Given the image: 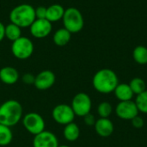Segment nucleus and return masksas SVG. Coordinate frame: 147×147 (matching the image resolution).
<instances>
[{
	"instance_id": "1",
	"label": "nucleus",
	"mask_w": 147,
	"mask_h": 147,
	"mask_svg": "<svg viewBox=\"0 0 147 147\" xmlns=\"http://www.w3.org/2000/svg\"><path fill=\"white\" fill-rule=\"evenodd\" d=\"M92 84L94 89L99 93L110 94L114 92L119 84V80L113 70L104 68L96 72L92 79Z\"/></svg>"
},
{
	"instance_id": "2",
	"label": "nucleus",
	"mask_w": 147,
	"mask_h": 147,
	"mask_svg": "<svg viewBox=\"0 0 147 147\" xmlns=\"http://www.w3.org/2000/svg\"><path fill=\"white\" fill-rule=\"evenodd\" d=\"M22 106L18 101L8 100L0 105V124L14 127L22 119Z\"/></svg>"
},
{
	"instance_id": "3",
	"label": "nucleus",
	"mask_w": 147,
	"mask_h": 147,
	"mask_svg": "<svg viewBox=\"0 0 147 147\" xmlns=\"http://www.w3.org/2000/svg\"><path fill=\"white\" fill-rule=\"evenodd\" d=\"M35 19V9L28 3H22L16 6L9 13L10 22L21 28L30 27Z\"/></svg>"
},
{
	"instance_id": "4",
	"label": "nucleus",
	"mask_w": 147,
	"mask_h": 147,
	"mask_svg": "<svg viewBox=\"0 0 147 147\" xmlns=\"http://www.w3.org/2000/svg\"><path fill=\"white\" fill-rule=\"evenodd\" d=\"M62 20L65 28L71 34L80 32L84 25L82 13L74 7H70L65 10Z\"/></svg>"
},
{
	"instance_id": "5",
	"label": "nucleus",
	"mask_w": 147,
	"mask_h": 147,
	"mask_svg": "<svg viewBox=\"0 0 147 147\" xmlns=\"http://www.w3.org/2000/svg\"><path fill=\"white\" fill-rule=\"evenodd\" d=\"M34 43L28 37L21 36L12 42L11 52L12 54L18 59H27L34 53Z\"/></svg>"
},
{
	"instance_id": "6",
	"label": "nucleus",
	"mask_w": 147,
	"mask_h": 147,
	"mask_svg": "<svg viewBox=\"0 0 147 147\" xmlns=\"http://www.w3.org/2000/svg\"><path fill=\"white\" fill-rule=\"evenodd\" d=\"M22 125L24 128L32 135H37L45 130L46 123L44 118L38 113L29 112L25 115L22 119Z\"/></svg>"
},
{
	"instance_id": "7",
	"label": "nucleus",
	"mask_w": 147,
	"mask_h": 147,
	"mask_svg": "<svg viewBox=\"0 0 147 147\" xmlns=\"http://www.w3.org/2000/svg\"><path fill=\"white\" fill-rule=\"evenodd\" d=\"M75 115L84 117L90 113L92 102L90 96L84 92H79L73 97L71 105Z\"/></svg>"
},
{
	"instance_id": "8",
	"label": "nucleus",
	"mask_w": 147,
	"mask_h": 147,
	"mask_svg": "<svg viewBox=\"0 0 147 147\" xmlns=\"http://www.w3.org/2000/svg\"><path fill=\"white\" fill-rule=\"evenodd\" d=\"M75 114L71 105L61 103L56 105L52 111V117L55 122L59 125H67L73 122L75 119Z\"/></svg>"
},
{
	"instance_id": "9",
	"label": "nucleus",
	"mask_w": 147,
	"mask_h": 147,
	"mask_svg": "<svg viewBox=\"0 0 147 147\" xmlns=\"http://www.w3.org/2000/svg\"><path fill=\"white\" fill-rule=\"evenodd\" d=\"M139 109L135 102L133 100L120 102L115 108V114L122 120H133L134 117L139 115Z\"/></svg>"
},
{
	"instance_id": "10",
	"label": "nucleus",
	"mask_w": 147,
	"mask_h": 147,
	"mask_svg": "<svg viewBox=\"0 0 147 147\" xmlns=\"http://www.w3.org/2000/svg\"><path fill=\"white\" fill-rule=\"evenodd\" d=\"M30 34L37 39H42L52 32V22L47 19H35L29 27Z\"/></svg>"
},
{
	"instance_id": "11",
	"label": "nucleus",
	"mask_w": 147,
	"mask_h": 147,
	"mask_svg": "<svg viewBox=\"0 0 147 147\" xmlns=\"http://www.w3.org/2000/svg\"><path fill=\"white\" fill-rule=\"evenodd\" d=\"M55 81V74L50 70H45L35 76L34 85L39 90H47L53 86Z\"/></svg>"
},
{
	"instance_id": "12",
	"label": "nucleus",
	"mask_w": 147,
	"mask_h": 147,
	"mask_svg": "<svg viewBox=\"0 0 147 147\" xmlns=\"http://www.w3.org/2000/svg\"><path fill=\"white\" fill-rule=\"evenodd\" d=\"M59 146L58 138L50 131L44 130L40 134L34 135L33 140V147H58Z\"/></svg>"
},
{
	"instance_id": "13",
	"label": "nucleus",
	"mask_w": 147,
	"mask_h": 147,
	"mask_svg": "<svg viewBox=\"0 0 147 147\" xmlns=\"http://www.w3.org/2000/svg\"><path fill=\"white\" fill-rule=\"evenodd\" d=\"M95 130L96 134L103 138L112 135L115 130L114 123L109 118H99L95 123Z\"/></svg>"
},
{
	"instance_id": "14",
	"label": "nucleus",
	"mask_w": 147,
	"mask_h": 147,
	"mask_svg": "<svg viewBox=\"0 0 147 147\" xmlns=\"http://www.w3.org/2000/svg\"><path fill=\"white\" fill-rule=\"evenodd\" d=\"M19 79V73L17 70L12 66H4L0 69V80L7 85L16 84Z\"/></svg>"
},
{
	"instance_id": "15",
	"label": "nucleus",
	"mask_w": 147,
	"mask_h": 147,
	"mask_svg": "<svg viewBox=\"0 0 147 147\" xmlns=\"http://www.w3.org/2000/svg\"><path fill=\"white\" fill-rule=\"evenodd\" d=\"M65 9L62 5L55 3L52 4L47 8V16L46 19L48 20L50 22H59L61 20L65 14Z\"/></svg>"
},
{
	"instance_id": "16",
	"label": "nucleus",
	"mask_w": 147,
	"mask_h": 147,
	"mask_svg": "<svg viewBox=\"0 0 147 147\" xmlns=\"http://www.w3.org/2000/svg\"><path fill=\"white\" fill-rule=\"evenodd\" d=\"M115 95L116 98L120 102H126V101H131L134 96L133 90H131L129 84H119L115 90H114Z\"/></svg>"
},
{
	"instance_id": "17",
	"label": "nucleus",
	"mask_w": 147,
	"mask_h": 147,
	"mask_svg": "<svg viewBox=\"0 0 147 147\" xmlns=\"http://www.w3.org/2000/svg\"><path fill=\"white\" fill-rule=\"evenodd\" d=\"M63 134L67 141L74 142L80 136V129L76 123L71 122L65 126L63 130Z\"/></svg>"
},
{
	"instance_id": "18",
	"label": "nucleus",
	"mask_w": 147,
	"mask_h": 147,
	"mask_svg": "<svg viewBox=\"0 0 147 147\" xmlns=\"http://www.w3.org/2000/svg\"><path fill=\"white\" fill-rule=\"evenodd\" d=\"M71 38V33H70L66 28H59L58 29L53 37V40L55 45L59 47H63L65 46L69 43Z\"/></svg>"
},
{
	"instance_id": "19",
	"label": "nucleus",
	"mask_w": 147,
	"mask_h": 147,
	"mask_svg": "<svg viewBox=\"0 0 147 147\" xmlns=\"http://www.w3.org/2000/svg\"><path fill=\"white\" fill-rule=\"evenodd\" d=\"M22 36V28L14 23H9L5 26V37L12 42Z\"/></svg>"
},
{
	"instance_id": "20",
	"label": "nucleus",
	"mask_w": 147,
	"mask_h": 147,
	"mask_svg": "<svg viewBox=\"0 0 147 147\" xmlns=\"http://www.w3.org/2000/svg\"><path fill=\"white\" fill-rule=\"evenodd\" d=\"M13 134L10 127L0 124V146H6L11 143Z\"/></svg>"
},
{
	"instance_id": "21",
	"label": "nucleus",
	"mask_w": 147,
	"mask_h": 147,
	"mask_svg": "<svg viewBox=\"0 0 147 147\" xmlns=\"http://www.w3.org/2000/svg\"><path fill=\"white\" fill-rule=\"evenodd\" d=\"M133 58L134 61L140 65L147 64V47L145 46H138L133 52Z\"/></svg>"
},
{
	"instance_id": "22",
	"label": "nucleus",
	"mask_w": 147,
	"mask_h": 147,
	"mask_svg": "<svg viewBox=\"0 0 147 147\" xmlns=\"http://www.w3.org/2000/svg\"><path fill=\"white\" fill-rule=\"evenodd\" d=\"M129 86L133 90L134 95H140L145 90H146V82L140 78H134L131 80Z\"/></svg>"
},
{
	"instance_id": "23",
	"label": "nucleus",
	"mask_w": 147,
	"mask_h": 147,
	"mask_svg": "<svg viewBox=\"0 0 147 147\" xmlns=\"http://www.w3.org/2000/svg\"><path fill=\"white\" fill-rule=\"evenodd\" d=\"M113 112L112 105L108 102H101L97 107V113L100 118H109Z\"/></svg>"
},
{
	"instance_id": "24",
	"label": "nucleus",
	"mask_w": 147,
	"mask_h": 147,
	"mask_svg": "<svg viewBox=\"0 0 147 147\" xmlns=\"http://www.w3.org/2000/svg\"><path fill=\"white\" fill-rule=\"evenodd\" d=\"M135 103L140 112L147 114V90L137 96Z\"/></svg>"
},
{
	"instance_id": "25",
	"label": "nucleus",
	"mask_w": 147,
	"mask_h": 147,
	"mask_svg": "<svg viewBox=\"0 0 147 147\" xmlns=\"http://www.w3.org/2000/svg\"><path fill=\"white\" fill-rule=\"evenodd\" d=\"M47 16V7L39 6L35 9L36 19H46Z\"/></svg>"
},
{
	"instance_id": "26",
	"label": "nucleus",
	"mask_w": 147,
	"mask_h": 147,
	"mask_svg": "<svg viewBox=\"0 0 147 147\" xmlns=\"http://www.w3.org/2000/svg\"><path fill=\"white\" fill-rule=\"evenodd\" d=\"M22 82L25 84H28V85H34V80H35V76H34L31 73H25L22 78Z\"/></svg>"
},
{
	"instance_id": "27",
	"label": "nucleus",
	"mask_w": 147,
	"mask_h": 147,
	"mask_svg": "<svg viewBox=\"0 0 147 147\" xmlns=\"http://www.w3.org/2000/svg\"><path fill=\"white\" fill-rule=\"evenodd\" d=\"M131 122L133 127H134L135 128H142L144 127V120L142 119V117L139 115H137L133 120H131Z\"/></svg>"
},
{
	"instance_id": "28",
	"label": "nucleus",
	"mask_w": 147,
	"mask_h": 147,
	"mask_svg": "<svg viewBox=\"0 0 147 147\" xmlns=\"http://www.w3.org/2000/svg\"><path fill=\"white\" fill-rule=\"evenodd\" d=\"M84 123L87 126H89V127L95 126V123L96 121L95 116L91 113H89L88 115H86L85 116H84Z\"/></svg>"
},
{
	"instance_id": "29",
	"label": "nucleus",
	"mask_w": 147,
	"mask_h": 147,
	"mask_svg": "<svg viewBox=\"0 0 147 147\" xmlns=\"http://www.w3.org/2000/svg\"><path fill=\"white\" fill-rule=\"evenodd\" d=\"M5 37V26L0 22V42Z\"/></svg>"
},
{
	"instance_id": "30",
	"label": "nucleus",
	"mask_w": 147,
	"mask_h": 147,
	"mask_svg": "<svg viewBox=\"0 0 147 147\" xmlns=\"http://www.w3.org/2000/svg\"><path fill=\"white\" fill-rule=\"evenodd\" d=\"M58 147H70L69 146H66V145H61V146H59Z\"/></svg>"
}]
</instances>
